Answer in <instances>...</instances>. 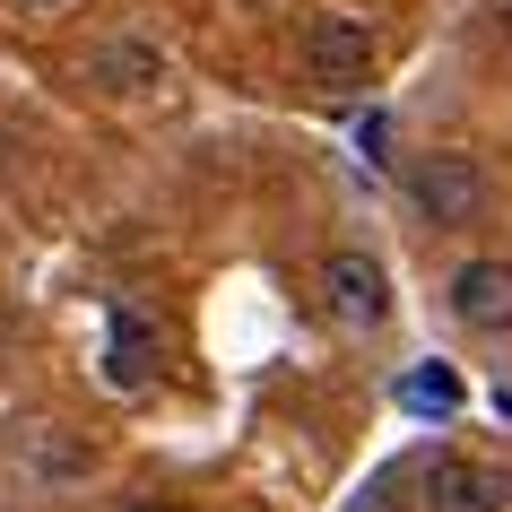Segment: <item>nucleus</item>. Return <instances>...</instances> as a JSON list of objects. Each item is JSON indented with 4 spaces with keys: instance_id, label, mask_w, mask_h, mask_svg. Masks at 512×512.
<instances>
[{
    "instance_id": "9d476101",
    "label": "nucleus",
    "mask_w": 512,
    "mask_h": 512,
    "mask_svg": "<svg viewBox=\"0 0 512 512\" xmlns=\"http://www.w3.org/2000/svg\"><path fill=\"white\" fill-rule=\"evenodd\" d=\"M122 512H165V504H122Z\"/></svg>"
},
{
    "instance_id": "1a4fd4ad",
    "label": "nucleus",
    "mask_w": 512,
    "mask_h": 512,
    "mask_svg": "<svg viewBox=\"0 0 512 512\" xmlns=\"http://www.w3.org/2000/svg\"><path fill=\"white\" fill-rule=\"evenodd\" d=\"M348 512H408V469H382V478L365 486V495H356Z\"/></svg>"
},
{
    "instance_id": "39448f33",
    "label": "nucleus",
    "mask_w": 512,
    "mask_h": 512,
    "mask_svg": "<svg viewBox=\"0 0 512 512\" xmlns=\"http://www.w3.org/2000/svg\"><path fill=\"white\" fill-rule=\"evenodd\" d=\"M426 512H504V495L512 486L486 469V460H469V452H443V460H426Z\"/></svg>"
},
{
    "instance_id": "f03ea898",
    "label": "nucleus",
    "mask_w": 512,
    "mask_h": 512,
    "mask_svg": "<svg viewBox=\"0 0 512 512\" xmlns=\"http://www.w3.org/2000/svg\"><path fill=\"white\" fill-rule=\"evenodd\" d=\"M322 304H330V322L339 330H382L391 322V270H382L374 252H330L322 261Z\"/></svg>"
},
{
    "instance_id": "7ed1b4c3",
    "label": "nucleus",
    "mask_w": 512,
    "mask_h": 512,
    "mask_svg": "<svg viewBox=\"0 0 512 512\" xmlns=\"http://www.w3.org/2000/svg\"><path fill=\"white\" fill-rule=\"evenodd\" d=\"M452 322L478 330V339H504L512 330V261H495V252H478V261H460L452 270Z\"/></svg>"
},
{
    "instance_id": "9b49d317",
    "label": "nucleus",
    "mask_w": 512,
    "mask_h": 512,
    "mask_svg": "<svg viewBox=\"0 0 512 512\" xmlns=\"http://www.w3.org/2000/svg\"><path fill=\"white\" fill-rule=\"evenodd\" d=\"M504 35H512V0H504Z\"/></svg>"
},
{
    "instance_id": "0eeeda50",
    "label": "nucleus",
    "mask_w": 512,
    "mask_h": 512,
    "mask_svg": "<svg viewBox=\"0 0 512 512\" xmlns=\"http://www.w3.org/2000/svg\"><path fill=\"white\" fill-rule=\"evenodd\" d=\"M96 87H113V96H139V87H157L165 79V53L148 44V35H113V44H96Z\"/></svg>"
},
{
    "instance_id": "6e6552de",
    "label": "nucleus",
    "mask_w": 512,
    "mask_h": 512,
    "mask_svg": "<svg viewBox=\"0 0 512 512\" xmlns=\"http://www.w3.org/2000/svg\"><path fill=\"white\" fill-rule=\"evenodd\" d=\"M400 400H408V408H426V417H443V408H460V382L443 374V365H417V374L400 382Z\"/></svg>"
},
{
    "instance_id": "20e7f679",
    "label": "nucleus",
    "mask_w": 512,
    "mask_h": 512,
    "mask_svg": "<svg viewBox=\"0 0 512 512\" xmlns=\"http://www.w3.org/2000/svg\"><path fill=\"white\" fill-rule=\"evenodd\" d=\"M304 70H313V87H365L374 79V27H356V18H313Z\"/></svg>"
},
{
    "instance_id": "f257e3e1",
    "label": "nucleus",
    "mask_w": 512,
    "mask_h": 512,
    "mask_svg": "<svg viewBox=\"0 0 512 512\" xmlns=\"http://www.w3.org/2000/svg\"><path fill=\"white\" fill-rule=\"evenodd\" d=\"M486 200H495V174H486L469 148H426L408 165V209L426 226H478Z\"/></svg>"
},
{
    "instance_id": "423d86ee",
    "label": "nucleus",
    "mask_w": 512,
    "mask_h": 512,
    "mask_svg": "<svg viewBox=\"0 0 512 512\" xmlns=\"http://www.w3.org/2000/svg\"><path fill=\"white\" fill-rule=\"evenodd\" d=\"M105 382L113 391H148L157 382V322L148 313H113V330H105Z\"/></svg>"
},
{
    "instance_id": "f8f14e48",
    "label": "nucleus",
    "mask_w": 512,
    "mask_h": 512,
    "mask_svg": "<svg viewBox=\"0 0 512 512\" xmlns=\"http://www.w3.org/2000/svg\"><path fill=\"white\" fill-rule=\"evenodd\" d=\"M35 9H53V0H35Z\"/></svg>"
}]
</instances>
